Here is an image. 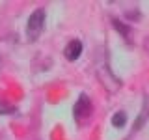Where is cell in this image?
Masks as SVG:
<instances>
[{
    "mask_svg": "<svg viewBox=\"0 0 149 140\" xmlns=\"http://www.w3.org/2000/svg\"><path fill=\"white\" fill-rule=\"evenodd\" d=\"M43 24H45V11L43 9H36L30 15V19H28V26H26L28 37H30V39H36V37L41 34V30H43Z\"/></svg>",
    "mask_w": 149,
    "mask_h": 140,
    "instance_id": "obj_1",
    "label": "cell"
},
{
    "mask_svg": "<svg viewBox=\"0 0 149 140\" xmlns=\"http://www.w3.org/2000/svg\"><path fill=\"white\" fill-rule=\"evenodd\" d=\"M63 52H65V58H67L69 62H74V60H78V58H80V54H82V41H78V39L69 41Z\"/></svg>",
    "mask_w": 149,
    "mask_h": 140,
    "instance_id": "obj_2",
    "label": "cell"
},
{
    "mask_svg": "<svg viewBox=\"0 0 149 140\" xmlns=\"http://www.w3.org/2000/svg\"><path fill=\"white\" fill-rule=\"evenodd\" d=\"M90 97L88 95H82L78 97V101H77V105H74V118L77 120H84L88 116V112H90Z\"/></svg>",
    "mask_w": 149,
    "mask_h": 140,
    "instance_id": "obj_3",
    "label": "cell"
},
{
    "mask_svg": "<svg viewBox=\"0 0 149 140\" xmlns=\"http://www.w3.org/2000/svg\"><path fill=\"white\" fill-rule=\"evenodd\" d=\"M125 121H127V116H125L123 112H116V114L112 116V125H114V127H123Z\"/></svg>",
    "mask_w": 149,
    "mask_h": 140,
    "instance_id": "obj_4",
    "label": "cell"
},
{
    "mask_svg": "<svg viewBox=\"0 0 149 140\" xmlns=\"http://www.w3.org/2000/svg\"><path fill=\"white\" fill-rule=\"evenodd\" d=\"M13 112H15V108H13V106L2 105V103H0V114H13Z\"/></svg>",
    "mask_w": 149,
    "mask_h": 140,
    "instance_id": "obj_5",
    "label": "cell"
},
{
    "mask_svg": "<svg viewBox=\"0 0 149 140\" xmlns=\"http://www.w3.org/2000/svg\"><path fill=\"white\" fill-rule=\"evenodd\" d=\"M114 26L118 28L119 32H123V34H127V28H125V26H121V24H119V21H114Z\"/></svg>",
    "mask_w": 149,
    "mask_h": 140,
    "instance_id": "obj_6",
    "label": "cell"
}]
</instances>
